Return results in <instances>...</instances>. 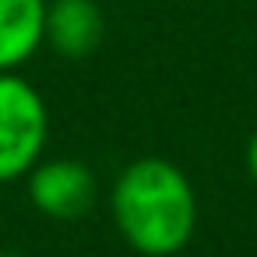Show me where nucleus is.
Instances as JSON below:
<instances>
[{
  "mask_svg": "<svg viewBox=\"0 0 257 257\" xmlns=\"http://www.w3.org/2000/svg\"><path fill=\"white\" fill-rule=\"evenodd\" d=\"M109 215L120 239L141 257H176L197 232L201 201L190 176L162 155H141L109 187Z\"/></svg>",
  "mask_w": 257,
  "mask_h": 257,
  "instance_id": "f257e3e1",
  "label": "nucleus"
},
{
  "mask_svg": "<svg viewBox=\"0 0 257 257\" xmlns=\"http://www.w3.org/2000/svg\"><path fill=\"white\" fill-rule=\"evenodd\" d=\"M50 141V109L43 92L22 71H0V183L25 180Z\"/></svg>",
  "mask_w": 257,
  "mask_h": 257,
  "instance_id": "f03ea898",
  "label": "nucleus"
},
{
  "mask_svg": "<svg viewBox=\"0 0 257 257\" xmlns=\"http://www.w3.org/2000/svg\"><path fill=\"white\" fill-rule=\"evenodd\" d=\"M25 190L32 208L50 222H78L99 201V180L88 162L74 155L39 159V166L25 176Z\"/></svg>",
  "mask_w": 257,
  "mask_h": 257,
  "instance_id": "7ed1b4c3",
  "label": "nucleus"
},
{
  "mask_svg": "<svg viewBox=\"0 0 257 257\" xmlns=\"http://www.w3.org/2000/svg\"><path fill=\"white\" fill-rule=\"evenodd\" d=\"M106 39V11L99 0H46L43 50H53L60 60H88Z\"/></svg>",
  "mask_w": 257,
  "mask_h": 257,
  "instance_id": "20e7f679",
  "label": "nucleus"
},
{
  "mask_svg": "<svg viewBox=\"0 0 257 257\" xmlns=\"http://www.w3.org/2000/svg\"><path fill=\"white\" fill-rule=\"evenodd\" d=\"M46 0H0V71H22L43 50Z\"/></svg>",
  "mask_w": 257,
  "mask_h": 257,
  "instance_id": "39448f33",
  "label": "nucleus"
},
{
  "mask_svg": "<svg viewBox=\"0 0 257 257\" xmlns=\"http://www.w3.org/2000/svg\"><path fill=\"white\" fill-rule=\"evenodd\" d=\"M243 166H246V176L257 183V131L246 138V148H243Z\"/></svg>",
  "mask_w": 257,
  "mask_h": 257,
  "instance_id": "423d86ee",
  "label": "nucleus"
},
{
  "mask_svg": "<svg viewBox=\"0 0 257 257\" xmlns=\"http://www.w3.org/2000/svg\"><path fill=\"white\" fill-rule=\"evenodd\" d=\"M4 257H18V253H4Z\"/></svg>",
  "mask_w": 257,
  "mask_h": 257,
  "instance_id": "0eeeda50",
  "label": "nucleus"
}]
</instances>
